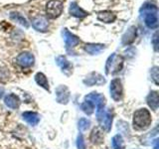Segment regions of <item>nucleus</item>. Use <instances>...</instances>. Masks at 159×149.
Instances as JSON below:
<instances>
[{"instance_id":"nucleus-1","label":"nucleus","mask_w":159,"mask_h":149,"mask_svg":"<svg viewBox=\"0 0 159 149\" xmlns=\"http://www.w3.org/2000/svg\"><path fill=\"white\" fill-rule=\"evenodd\" d=\"M152 122L151 114L146 108H139L133 113V127L137 130H145Z\"/></svg>"},{"instance_id":"nucleus-2","label":"nucleus","mask_w":159,"mask_h":149,"mask_svg":"<svg viewBox=\"0 0 159 149\" xmlns=\"http://www.w3.org/2000/svg\"><path fill=\"white\" fill-rule=\"evenodd\" d=\"M141 15L144 18V23L150 29H156L158 26L157 8L151 4H145L140 9Z\"/></svg>"},{"instance_id":"nucleus-3","label":"nucleus","mask_w":159,"mask_h":149,"mask_svg":"<svg viewBox=\"0 0 159 149\" xmlns=\"http://www.w3.org/2000/svg\"><path fill=\"white\" fill-rule=\"evenodd\" d=\"M86 99L91 101L94 106H97V118L98 121L101 122L104 113H106V109H104V106H106V98L101 93H92L86 96Z\"/></svg>"},{"instance_id":"nucleus-4","label":"nucleus","mask_w":159,"mask_h":149,"mask_svg":"<svg viewBox=\"0 0 159 149\" xmlns=\"http://www.w3.org/2000/svg\"><path fill=\"white\" fill-rule=\"evenodd\" d=\"M123 65V61L121 57H118L116 54H112L109 56L107 64H106V73L109 74H116L121 70Z\"/></svg>"},{"instance_id":"nucleus-5","label":"nucleus","mask_w":159,"mask_h":149,"mask_svg":"<svg viewBox=\"0 0 159 149\" xmlns=\"http://www.w3.org/2000/svg\"><path fill=\"white\" fill-rule=\"evenodd\" d=\"M109 92H111V97L113 101L119 102L122 98L123 88L122 84L119 79H113L111 82V87H109Z\"/></svg>"},{"instance_id":"nucleus-6","label":"nucleus","mask_w":159,"mask_h":149,"mask_svg":"<svg viewBox=\"0 0 159 149\" xmlns=\"http://www.w3.org/2000/svg\"><path fill=\"white\" fill-rule=\"evenodd\" d=\"M63 11V3L59 0H51L47 5V15L49 18H57Z\"/></svg>"},{"instance_id":"nucleus-7","label":"nucleus","mask_w":159,"mask_h":149,"mask_svg":"<svg viewBox=\"0 0 159 149\" xmlns=\"http://www.w3.org/2000/svg\"><path fill=\"white\" fill-rule=\"evenodd\" d=\"M16 61H17V64L20 65L21 67L28 68V67L33 66L35 59H34V56L31 53L24 52V53H21V54L18 55L17 58H16Z\"/></svg>"},{"instance_id":"nucleus-8","label":"nucleus","mask_w":159,"mask_h":149,"mask_svg":"<svg viewBox=\"0 0 159 149\" xmlns=\"http://www.w3.org/2000/svg\"><path fill=\"white\" fill-rule=\"evenodd\" d=\"M62 35H63L64 41H65V44H66L67 48H73L75 46H77V45L80 43V39L77 36H75L74 34H72L66 28L63 29Z\"/></svg>"},{"instance_id":"nucleus-9","label":"nucleus","mask_w":159,"mask_h":149,"mask_svg":"<svg viewBox=\"0 0 159 149\" xmlns=\"http://www.w3.org/2000/svg\"><path fill=\"white\" fill-rule=\"evenodd\" d=\"M57 102L60 103L67 104L70 101V91L66 86H60L56 89Z\"/></svg>"},{"instance_id":"nucleus-10","label":"nucleus","mask_w":159,"mask_h":149,"mask_svg":"<svg viewBox=\"0 0 159 149\" xmlns=\"http://www.w3.org/2000/svg\"><path fill=\"white\" fill-rule=\"evenodd\" d=\"M84 83L88 84V86H101V84L106 83V79L102 78V76H101L99 74L97 73H92L89 74L87 77V79H84Z\"/></svg>"},{"instance_id":"nucleus-11","label":"nucleus","mask_w":159,"mask_h":149,"mask_svg":"<svg viewBox=\"0 0 159 149\" xmlns=\"http://www.w3.org/2000/svg\"><path fill=\"white\" fill-rule=\"evenodd\" d=\"M22 117L25 121L27 123H29L30 125L35 126L37 125L40 121V116L37 112H34V111H25L22 113Z\"/></svg>"},{"instance_id":"nucleus-12","label":"nucleus","mask_w":159,"mask_h":149,"mask_svg":"<svg viewBox=\"0 0 159 149\" xmlns=\"http://www.w3.org/2000/svg\"><path fill=\"white\" fill-rule=\"evenodd\" d=\"M32 25L35 30L40 32H45L46 30L48 29L49 26V23H48V20L44 17H37L35 18L33 21H32Z\"/></svg>"},{"instance_id":"nucleus-13","label":"nucleus","mask_w":159,"mask_h":149,"mask_svg":"<svg viewBox=\"0 0 159 149\" xmlns=\"http://www.w3.org/2000/svg\"><path fill=\"white\" fill-rule=\"evenodd\" d=\"M56 62H57V65L62 69L63 73H65L66 74H69L72 73V65L70 64V62L68 60L65 58L64 56H59L57 59H56Z\"/></svg>"},{"instance_id":"nucleus-14","label":"nucleus","mask_w":159,"mask_h":149,"mask_svg":"<svg viewBox=\"0 0 159 149\" xmlns=\"http://www.w3.org/2000/svg\"><path fill=\"white\" fill-rule=\"evenodd\" d=\"M147 104L149 106L152 111H157L158 106H159V97H158V93L156 91H152L147 96L146 98Z\"/></svg>"},{"instance_id":"nucleus-15","label":"nucleus","mask_w":159,"mask_h":149,"mask_svg":"<svg viewBox=\"0 0 159 149\" xmlns=\"http://www.w3.org/2000/svg\"><path fill=\"white\" fill-rule=\"evenodd\" d=\"M4 102L8 107L12 108V109H16L20 106V99L16 94H14V93L7 94L4 98Z\"/></svg>"},{"instance_id":"nucleus-16","label":"nucleus","mask_w":159,"mask_h":149,"mask_svg":"<svg viewBox=\"0 0 159 149\" xmlns=\"http://www.w3.org/2000/svg\"><path fill=\"white\" fill-rule=\"evenodd\" d=\"M135 38H136V28L134 26H132V27L129 28L127 30V32L122 36L121 42L123 45H129L135 40Z\"/></svg>"},{"instance_id":"nucleus-17","label":"nucleus","mask_w":159,"mask_h":149,"mask_svg":"<svg viewBox=\"0 0 159 149\" xmlns=\"http://www.w3.org/2000/svg\"><path fill=\"white\" fill-rule=\"evenodd\" d=\"M70 13H71V15H73V16L78 17V18H84L88 15V13L84 11V10L80 8V6L76 2L71 3V6H70Z\"/></svg>"},{"instance_id":"nucleus-18","label":"nucleus","mask_w":159,"mask_h":149,"mask_svg":"<svg viewBox=\"0 0 159 149\" xmlns=\"http://www.w3.org/2000/svg\"><path fill=\"white\" fill-rule=\"evenodd\" d=\"M102 124V126L106 131H109L111 128V123H112V113L111 111H107L104 113V115L102 119V121L99 122Z\"/></svg>"},{"instance_id":"nucleus-19","label":"nucleus","mask_w":159,"mask_h":149,"mask_svg":"<svg viewBox=\"0 0 159 149\" xmlns=\"http://www.w3.org/2000/svg\"><path fill=\"white\" fill-rule=\"evenodd\" d=\"M98 19L104 23H111L116 20V15L111 11H103L98 13Z\"/></svg>"},{"instance_id":"nucleus-20","label":"nucleus","mask_w":159,"mask_h":149,"mask_svg":"<svg viewBox=\"0 0 159 149\" xmlns=\"http://www.w3.org/2000/svg\"><path fill=\"white\" fill-rule=\"evenodd\" d=\"M103 48L104 46L102 44H87L86 46H84L86 52H88L91 55H96V54L101 53L103 50Z\"/></svg>"},{"instance_id":"nucleus-21","label":"nucleus","mask_w":159,"mask_h":149,"mask_svg":"<svg viewBox=\"0 0 159 149\" xmlns=\"http://www.w3.org/2000/svg\"><path fill=\"white\" fill-rule=\"evenodd\" d=\"M35 81H36V83L39 84L40 87H42L43 88L49 91L50 87H49L48 79H47L46 76H45L43 73H38V74H36V76H35Z\"/></svg>"},{"instance_id":"nucleus-22","label":"nucleus","mask_w":159,"mask_h":149,"mask_svg":"<svg viewBox=\"0 0 159 149\" xmlns=\"http://www.w3.org/2000/svg\"><path fill=\"white\" fill-rule=\"evenodd\" d=\"M91 140L93 141V143L94 144H99L102 143L103 140V136H102V132L99 130L98 128H94L92 131L91 134Z\"/></svg>"},{"instance_id":"nucleus-23","label":"nucleus","mask_w":159,"mask_h":149,"mask_svg":"<svg viewBox=\"0 0 159 149\" xmlns=\"http://www.w3.org/2000/svg\"><path fill=\"white\" fill-rule=\"evenodd\" d=\"M111 144H112L113 149H124L123 138L121 135H119V134H116V135H114L112 137Z\"/></svg>"},{"instance_id":"nucleus-24","label":"nucleus","mask_w":159,"mask_h":149,"mask_svg":"<svg viewBox=\"0 0 159 149\" xmlns=\"http://www.w3.org/2000/svg\"><path fill=\"white\" fill-rule=\"evenodd\" d=\"M83 111L88 114V115H91V114H93V111H94V104L91 102V101H88V99H86L81 106Z\"/></svg>"},{"instance_id":"nucleus-25","label":"nucleus","mask_w":159,"mask_h":149,"mask_svg":"<svg viewBox=\"0 0 159 149\" xmlns=\"http://www.w3.org/2000/svg\"><path fill=\"white\" fill-rule=\"evenodd\" d=\"M10 17H11L12 20H14V21H16L18 23H20L21 25H23V26L25 27H28L29 26V24L28 22L26 21V19H25L23 16H21L19 13H11V15H10Z\"/></svg>"},{"instance_id":"nucleus-26","label":"nucleus","mask_w":159,"mask_h":149,"mask_svg":"<svg viewBox=\"0 0 159 149\" xmlns=\"http://www.w3.org/2000/svg\"><path fill=\"white\" fill-rule=\"evenodd\" d=\"M89 125H91V121L87 118H81L79 120V123H78V127L81 131L87 130V129L89 127Z\"/></svg>"},{"instance_id":"nucleus-27","label":"nucleus","mask_w":159,"mask_h":149,"mask_svg":"<svg viewBox=\"0 0 159 149\" xmlns=\"http://www.w3.org/2000/svg\"><path fill=\"white\" fill-rule=\"evenodd\" d=\"M77 147L78 149H86V143H84V139L82 134H79L77 138Z\"/></svg>"},{"instance_id":"nucleus-28","label":"nucleus","mask_w":159,"mask_h":149,"mask_svg":"<svg viewBox=\"0 0 159 149\" xmlns=\"http://www.w3.org/2000/svg\"><path fill=\"white\" fill-rule=\"evenodd\" d=\"M150 74H151L152 81L155 83V84H158V68L157 67L152 68L150 71Z\"/></svg>"},{"instance_id":"nucleus-29","label":"nucleus","mask_w":159,"mask_h":149,"mask_svg":"<svg viewBox=\"0 0 159 149\" xmlns=\"http://www.w3.org/2000/svg\"><path fill=\"white\" fill-rule=\"evenodd\" d=\"M153 45H154V49L155 51H157V35H154V39H153Z\"/></svg>"},{"instance_id":"nucleus-30","label":"nucleus","mask_w":159,"mask_h":149,"mask_svg":"<svg viewBox=\"0 0 159 149\" xmlns=\"http://www.w3.org/2000/svg\"><path fill=\"white\" fill-rule=\"evenodd\" d=\"M155 143H154V149H158V139H155Z\"/></svg>"},{"instance_id":"nucleus-31","label":"nucleus","mask_w":159,"mask_h":149,"mask_svg":"<svg viewBox=\"0 0 159 149\" xmlns=\"http://www.w3.org/2000/svg\"><path fill=\"white\" fill-rule=\"evenodd\" d=\"M3 93H4L3 88H0V97H1L3 96Z\"/></svg>"}]
</instances>
